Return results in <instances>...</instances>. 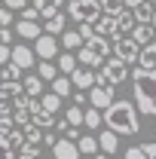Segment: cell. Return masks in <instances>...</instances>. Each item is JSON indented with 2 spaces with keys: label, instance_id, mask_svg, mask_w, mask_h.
<instances>
[{
  "label": "cell",
  "instance_id": "1",
  "mask_svg": "<svg viewBox=\"0 0 156 159\" xmlns=\"http://www.w3.org/2000/svg\"><path fill=\"white\" fill-rule=\"evenodd\" d=\"M101 122L110 129V132H117V135H135L138 129H141V119H138V107L132 101H110L107 107H104V113H101Z\"/></svg>",
  "mask_w": 156,
  "mask_h": 159
},
{
  "label": "cell",
  "instance_id": "2",
  "mask_svg": "<svg viewBox=\"0 0 156 159\" xmlns=\"http://www.w3.org/2000/svg\"><path fill=\"white\" fill-rule=\"evenodd\" d=\"M135 107L147 116H156V70L135 67Z\"/></svg>",
  "mask_w": 156,
  "mask_h": 159
},
{
  "label": "cell",
  "instance_id": "3",
  "mask_svg": "<svg viewBox=\"0 0 156 159\" xmlns=\"http://www.w3.org/2000/svg\"><path fill=\"white\" fill-rule=\"evenodd\" d=\"M129 80V64L122 58H104L101 61V74L95 77V83H110V86H119Z\"/></svg>",
  "mask_w": 156,
  "mask_h": 159
},
{
  "label": "cell",
  "instance_id": "4",
  "mask_svg": "<svg viewBox=\"0 0 156 159\" xmlns=\"http://www.w3.org/2000/svg\"><path fill=\"white\" fill-rule=\"evenodd\" d=\"M67 16L74 21H95L101 16L98 0H67Z\"/></svg>",
  "mask_w": 156,
  "mask_h": 159
},
{
  "label": "cell",
  "instance_id": "5",
  "mask_svg": "<svg viewBox=\"0 0 156 159\" xmlns=\"http://www.w3.org/2000/svg\"><path fill=\"white\" fill-rule=\"evenodd\" d=\"M113 92H117V86H110V83H95V86L89 89V104L98 107V110H104V107L113 101Z\"/></svg>",
  "mask_w": 156,
  "mask_h": 159
},
{
  "label": "cell",
  "instance_id": "6",
  "mask_svg": "<svg viewBox=\"0 0 156 159\" xmlns=\"http://www.w3.org/2000/svg\"><path fill=\"white\" fill-rule=\"evenodd\" d=\"M113 52H117V58H122L126 64H132V61H138L141 46H138L132 37H117V40H113Z\"/></svg>",
  "mask_w": 156,
  "mask_h": 159
},
{
  "label": "cell",
  "instance_id": "7",
  "mask_svg": "<svg viewBox=\"0 0 156 159\" xmlns=\"http://www.w3.org/2000/svg\"><path fill=\"white\" fill-rule=\"evenodd\" d=\"M9 61H12V64H19L21 70H28V67H34V64H37V55H34V49H31V46L19 43V46H9Z\"/></svg>",
  "mask_w": 156,
  "mask_h": 159
},
{
  "label": "cell",
  "instance_id": "8",
  "mask_svg": "<svg viewBox=\"0 0 156 159\" xmlns=\"http://www.w3.org/2000/svg\"><path fill=\"white\" fill-rule=\"evenodd\" d=\"M92 28H95V34H101V37H107V40L122 37V34L117 31V16H107V12H101V16L92 21Z\"/></svg>",
  "mask_w": 156,
  "mask_h": 159
},
{
  "label": "cell",
  "instance_id": "9",
  "mask_svg": "<svg viewBox=\"0 0 156 159\" xmlns=\"http://www.w3.org/2000/svg\"><path fill=\"white\" fill-rule=\"evenodd\" d=\"M34 52H37L43 61H52L55 55H58V40L52 37V34H40V37H37V49H34Z\"/></svg>",
  "mask_w": 156,
  "mask_h": 159
},
{
  "label": "cell",
  "instance_id": "10",
  "mask_svg": "<svg viewBox=\"0 0 156 159\" xmlns=\"http://www.w3.org/2000/svg\"><path fill=\"white\" fill-rule=\"evenodd\" d=\"M52 153H55V159H80V150H77V141L71 138H55V144H52Z\"/></svg>",
  "mask_w": 156,
  "mask_h": 159
},
{
  "label": "cell",
  "instance_id": "11",
  "mask_svg": "<svg viewBox=\"0 0 156 159\" xmlns=\"http://www.w3.org/2000/svg\"><path fill=\"white\" fill-rule=\"evenodd\" d=\"M67 77H71V83H74V89H83V92H86V89L95 86V77H98V74H92V67H77V70L67 74Z\"/></svg>",
  "mask_w": 156,
  "mask_h": 159
},
{
  "label": "cell",
  "instance_id": "12",
  "mask_svg": "<svg viewBox=\"0 0 156 159\" xmlns=\"http://www.w3.org/2000/svg\"><path fill=\"white\" fill-rule=\"evenodd\" d=\"M138 67L156 70V40H150V43L141 46V52H138Z\"/></svg>",
  "mask_w": 156,
  "mask_h": 159
},
{
  "label": "cell",
  "instance_id": "13",
  "mask_svg": "<svg viewBox=\"0 0 156 159\" xmlns=\"http://www.w3.org/2000/svg\"><path fill=\"white\" fill-rule=\"evenodd\" d=\"M98 150L113 156V153L119 150V135H117V132H110V129H104V132L98 135Z\"/></svg>",
  "mask_w": 156,
  "mask_h": 159
},
{
  "label": "cell",
  "instance_id": "14",
  "mask_svg": "<svg viewBox=\"0 0 156 159\" xmlns=\"http://www.w3.org/2000/svg\"><path fill=\"white\" fill-rule=\"evenodd\" d=\"M89 52H95L98 58H107V52H110V40L107 37H101V34H95V37H89L86 43H83Z\"/></svg>",
  "mask_w": 156,
  "mask_h": 159
},
{
  "label": "cell",
  "instance_id": "15",
  "mask_svg": "<svg viewBox=\"0 0 156 159\" xmlns=\"http://www.w3.org/2000/svg\"><path fill=\"white\" fill-rule=\"evenodd\" d=\"M153 25H150V21H138L135 28H132V40H135L138 46H144V43H150V40H153Z\"/></svg>",
  "mask_w": 156,
  "mask_h": 159
},
{
  "label": "cell",
  "instance_id": "16",
  "mask_svg": "<svg viewBox=\"0 0 156 159\" xmlns=\"http://www.w3.org/2000/svg\"><path fill=\"white\" fill-rule=\"evenodd\" d=\"M16 34L25 40H37L40 37V28H37V21H31V19H19L16 21Z\"/></svg>",
  "mask_w": 156,
  "mask_h": 159
},
{
  "label": "cell",
  "instance_id": "17",
  "mask_svg": "<svg viewBox=\"0 0 156 159\" xmlns=\"http://www.w3.org/2000/svg\"><path fill=\"white\" fill-rule=\"evenodd\" d=\"M129 9H132L135 21H150L153 19V0H138L135 6H129Z\"/></svg>",
  "mask_w": 156,
  "mask_h": 159
},
{
  "label": "cell",
  "instance_id": "18",
  "mask_svg": "<svg viewBox=\"0 0 156 159\" xmlns=\"http://www.w3.org/2000/svg\"><path fill=\"white\" fill-rule=\"evenodd\" d=\"M58 37H61V46H64V52H77L80 46H83V37H80V31H67V28H64Z\"/></svg>",
  "mask_w": 156,
  "mask_h": 159
},
{
  "label": "cell",
  "instance_id": "19",
  "mask_svg": "<svg viewBox=\"0 0 156 159\" xmlns=\"http://www.w3.org/2000/svg\"><path fill=\"white\" fill-rule=\"evenodd\" d=\"M74 55H77V64H80V67H101V61H104V58H98L95 52H89L86 46H80Z\"/></svg>",
  "mask_w": 156,
  "mask_h": 159
},
{
  "label": "cell",
  "instance_id": "20",
  "mask_svg": "<svg viewBox=\"0 0 156 159\" xmlns=\"http://www.w3.org/2000/svg\"><path fill=\"white\" fill-rule=\"evenodd\" d=\"M52 92H55V95H58V98L64 101L67 95H71V92H74V83H71V77H64V74H58V77L52 80Z\"/></svg>",
  "mask_w": 156,
  "mask_h": 159
},
{
  "label": "cell",
  "instance_id": "21",
  "mask_svg": "<svg viewBox=\"0 0 156 159\" xmlns=\"http://www.w3.org/2000/svg\"><path fill=\"white\" fill-rule=\"evenodd\" d=\"M55 67H58V74H64V77H67V74H74V70L80 67V64H77V55H74V52H61Z\"/></svg>",
  "mask_w": 156,
  "mask_h": 159
},
{
  "label": "cell",
  "instance_id": "22",
  "mask_svg": "<svg viewBox=\"0 0 156 159\" xmlns=\"http://www.w3.org/2000/svg\"><path fill=\"white\" fill-rule=\"evenodd\" d=\"M40 107H43L46 113H58V107H61V98L55 95V92H43V95H40Z\"/></svg>",
  "mask_w": 156,
  "mask_h": 159
},
{
  "label": "cell",
  "instance_id": "23",
  "mask_svg": "<svg viewBox=\"0 0 156 159\" xmlns=\"http://www.w3.org/2000/svg\"><path fill=\"white\" fill-rule=\"evenodd\" d=\"M21 89H25V95H31V98H40V95H43V80H40V77H25Z\"/></svg>",
  "mask_w": 156,
  "mask_h": 159
},
{
  "label": "cell",
  "instance_id": "24",
  "mask_svg": "<svg viewBox=\"0 0 156 159\" xmlns=\"http://www.w3.org/2000/svg\"><path fill=\"white\" fill-rule=\"evenodd\" d=\"M64 25H67V21H64V12H55L52 19H46V28H43V31L52 34V37H58L61 31H64Z\"/></svg>",
  "mask_w": 156,
  "mask_h": 159
},
{
  "label": "cell",
  "instance_id": "25",
  "mask_svg": "<svg viewBox=\"0 0 156 159\" xmlns=\"http://www.w3.org/2000/svg\"><path fill=\"white\" fill-rule=\"evenodd\" d=\"M77 150H80V156H83V153H92V156H95V153H101V150H98V138H92V135L77 138Z\"/></svg>",
  "mask_w": 156,
  "mask_h": 159
},
{
  "label": "cell",
  "instance_id": "26",
  "mask_svg": "<svg viewBox=\"0 0 156 159\" xmlns=\"http://www.w3.org/2000/svg\"><path fill=\"white\" fill-rule=\"evenodd\" d=\"M37 77H40V80H49V83H52V80L58 77V67H55L52 61H43V58H40V67H37Z\"/></svg>",
  "mask_w": 156,
  "mask_h": 159
},
{
  "label": "cell",
  "instance_id": "27",
  "mask_svg": "<svg viewBox=\"0 0 156 159\" xmlns=\"http://www.w3.org/2000/svg\"><path fill=\"white\" fill-rule=\"evenodd\" d=\"M21 132H25V141H28V144H43V132L37 129V122L21 125Z\"/></svg>",
  "mask_w": 156,
  "mask_h": 159
},
{
  "label": "cell",
  "instance_id": "28",
  "mask_svg": "<svg viewBox=\"0 0 156 159\" xmlns=\"http://www.w3.org/2000/svg\"><path fill=\"white\" fill-rule=\"evenodd\" d=\"M83 125H86V129L101 125V110H98V107H86V110H83Z\"/></svg>",
  "mask_w": 156,
  "mask_h": 159
},
{
  "label": "cell",
  "instance_id": "29",
  "mask_svg": "<svg viewBox=\"0 0 156 159\" xmlns=\"http://www.w3.org/2000/svg\"><path fill=\"white\" fill-rule=\"evenodd\" d=\"M98 3H101V12H107V16H119L126 9V0H98Z\"/></svg>",
  "mask_w": 156,
  "mask_h": 159
},
{
  "label": "cell",
  "instance_id": "30",
  "mask_svg": "<svg viewBox=\"0 0 156 159\" xmlns=\"http://www.w3.org/2000/svg\"><path fill=\"white\" fill-rule=\"evenodd\" d=\"M135 25H138V21H135V16H132V12H126V9H122V12L117 16V31H119V34H122V31H132Z\"/></svg>",
  "mask_w": 156,
  "mask_h": 159
},
{
  "label": "cell",
  "instance_id": "31",
  "mask_svg": "<svg viewBox=\"0 0 156 159\" xmlns=\"http://www.w3.org/2000/svg\"><path fill=\"white\" fill-rule=\"evenodd\" d=\"M64 119H67V125H83V107L80 104H71L64 110Z\"/></svg>",
  "mask_w": 156,
  "mask_h": 159
},
{
  "label": "cell",
  "instance_id": "32",
  "mask_svg": "<svg viewBox=\"0 0 156 159\" xmlns=\"http://www.w3.org/2000/svg\"><path fill=\"white\" fill-rule=\"evenodd\" d=\"M19 77H21V67H19V64H12V61H6L3 70H0V80L6 83V80H19Z\"/></svg>",
  "mask_w": 156,
  "mask_h": 159
},
{
  "label": "cell",
  "instance_id": "33",
  "mask_svg": "<svg viewBox=\"0 0 156 159\" xmlns=\"http://www.w3.org/2000/svg\"><path fill=\"white\" fill-rule=\"evenodd\" d=\"M16 153H19V159H40V150H37V144H28V141L21 144V147L16 150Z\"/></svg>",
  "mask_w": 156,
  "mask_h": 159
},
{
  "label": "cell",
  "instance_id": "34",
  "mask_svg": "<svg viewBox=\"0 0 156 159\" xmlns=\"http://www.w3.org/2000/svg\"><path fill=\"white\" fill-rule=\"evenodd\" d=\"M12 122H16V125H28V122H31L28 107H12Z\"/></svg>",
  "mask_w": 156,
  "mask_h": 159
},
{
  "label": "cell",
  "instance_id": "35",
  "mask_svg": "<svg viewBox=\"0 0 156 159\" xmlns=\"http://www.w3.org/2000/svg\"><path fill=\"white\" fill-rule=\"evenodd\" d=\"M31 122H37V125H55V113H46V110H40L31 116Z\"/></svg>",
  "mask_w": 156,
  "mask_h": 159
},
{
  "label": "cell",
  "instance_id": "36",
  "mask_svg": "<svg viewBox=\"0 0 156 159\" xmlns=\"http://www.w3.org/2000/svg\"><path fill=\"white\" fill-rule=\"evenodd\" d=\"M6 141H9V147H12V150H19L21 144H25V132H21V129H12V132L6 135Z\"/></svg>",
  "mask_w": 156,
  "mask_h": 159
},
{
  "label": "cell",
  "instance_id": "37",
  "mask_svg": "<svg viewBox=\"0 0 156 159\" xmlns=\"http://www.w3.org/2000/svg\"><path fill=\"white\" fill-rule=\"evenodd\" d=\"M0 159H16V150L9 147L6 135H0Z\"/></svg>",
  "mask_w": 156,
  "mask_h": 159
},
{
  "label": "cell",
  "instance_id": "38",
  "mask_svg": "<svg viewBox=\"0 0 156 159\" xmlns=\"http://www.w3.org/2000/svg\"><path fill=\"white\" fill-rule=\"evenodd\" d=\"M9 25H12V9L0 3V28H9Z\"/></svg>",
  "mask_w": 156,
  "mask_h": 159
},
{
  "label": "cell",
  "instance_id": "39",
  "mask_svg": "<svg viewBox=\"0 0 156 159\" xmlns=\"http://www.w3.org/2000/svg\"><path fill=\"white\" fill-rule=\"evenodd\" d=\"M126 159H147V153H144V147L138 144V147H129V150H126Z\"/></svg>",
  "mask_w": 156,
  "mask_h": 159
},
{
  "label": "cell",
  "instance_id": "40",
  "mask_svg": "<svg viewBox=\"0 0 156 159\" xmlns=\"http://www.w3.org/2000/svg\"><path fill=\"white\" fill-rule=\"evenodd\" d=\"M55 12H58V6H52V3H43V6H40V19H43V21L52 19Z\"/></svg>",
  "mask_w": 156,
  "mask_h": 159
},
{
  "label": "cell",
  "instance_id": "41",
  "mask_svg": "<svg viewBox=\"0 0 156 159\" xmlns=\"http://www.w3.org/2000/svg\"><path fill=\"white\" fill-rule=\"evenodd\" d=\"M16 129V122H12V116H0V135H9Z\"/></svg>",
  "mask_w": 156,
  "mask_h": 159
},
{
  "label": "cell",
  "instance_id": "42",
  "mask_svg": "<svg viewBox=\"0 0 156 159\" xmlns=\"http://www.w3.org/2000/svg\"><path fill=\"white\" fill-rule=\"evenodd\" d=\"M19 12H21V19H31V21L40 19V9H37V6H25V9H19Z\"/></svg>",
  "mask_w": 156,
  "mask_h": 159
},
{
  "label": "cell",
  "instance_id": "43",
  "mask_svg": "<svg viewBox=\"0 0 156 159\" xmlns=\"http://www.w3.org/2000/svg\"><path fill=\"white\" fill-rule=\"evenodd\" d=\"M28 3H31V0H3V6H9L12 12H19V9H25Z\"/></svg>",
  "mask_w": 156,
  "mask_h": 159
},
{
  "label": "cell",
  "instance_id": "44",
  "mask_svg": "<svg viewBox=\"0 0 156 159\" xmlns=\"http://www.w3.org/2000/svg\"><path fill=\"white\" fill-rule=\"evenodd\" d=\"M6 61H9V46H6V43H0V67H3Z\"/></svg>",
  "mask_w": 156,
  "mask_h": 159
},
{
  "label": "cell",
  "instance_id": "45",
  "mask_svg": "<svg viewBox=\"0 0 156 159\" xmlns=\"http://www.w3.org/2000/svg\"><path fill=\"white\" fill-rule=\"evenodd\" d=\"M9 40H12V28H0V43L9 46Z\"/></svg>",
  "mask_w": 156,
  "mask_h": 159
},
{
  "label": "cell",
  "instance_id": "46",
  "mask_svg": "<svg viewBox=\"0 0 156 159\" xmlns=\"http://www.w3.org/2000/svg\"><path fill=\"white\" fill-rule=\"evenodd\" d=\"M64 138H71V141H77V138H80V132H77V125H67V129H64Z\"/></svg>",
  "mask_w": 156,
  "mask_h": 159
},
{
  "label": "cell",
  "instance_id": "47",
  "mask_svg": "<svg viewBox=\"0 0 156 159\" xmlns=\"http://www.w3.org/2000/svg\"><path fill=\"white\" fill-rule=\"evenodd\" d=\"M144 147V153H147V159H156V144H141Z\"/></svg>",
  "mask_w": 156,
  "mask_h": 159
},
{
  "label": "cell",
  "instance_id": "48",
  "mask_svg": "<svg viewBox=\"0 0 156 159\" xmlns=\"http://www.w3.org/2000/svg\"><path fill=\"white\" fill-rule=\"evenodd\" d=\"M74 104H80V107L86 104V92H83V89H77V92H74Z\"/></svg>",
  "mask_w": 156,
  "mask_h": 159
},
{
  "label": "cell",
  "instance_id": "49",
  "mask_svg": "<svg viewBox=\"0 0 156 159\" xmlns=\"http://www.w3.org/2000/svg\"><path fill=\"white\" fill-rule=\"evenodd\" d=\"M43 144L52 147V144H55V132H46V135H43Z\"/></svg>",
  "mask_w": 156,
  "mask_h": 159
},
{
  "label": "cell",
  "instance_id": "50",
  "mask_svg": "<svg viewBox=\"0 0 156 159\" xmlns=\"http://www.w3.org/2000/svg\"><path fill=\"white\" fill-rule=\"evenodd\" d=\"M150 25H153V31H156V3H153V19H150Z\"/></svg>",
  "mask_w": 156,
  "mask_h": 159
},
{
  "label": "cell",
  "instance_id": "51",
  "mask_svg": "<svg viewBox=\"0 0 156 159\" xmlns=\"http://www.w3.org/2000/svg\"><path fill=\"white\" fill-rule=\"evenodd\" d=\"M46 3H52V6H61V3H67V0H46Z\"/></svg>",
  "mask_w": 156,
  "mask_h": 159
},
{
  "label": "cell",
  "instance_id": "52",
  "mask_svg": "<svg viewBox=\"0 0 156 159\" xmlns=\"http://www.w3.org/2000/svg\"><path fill=\"white\" fill-rule=\"evenodd\" d=\"M95 159H107V153H95Z\"/></svg>",
  "mask_w": 156,
  "mask_h": 159
},
{
  "label": "cell",
  "instance_id": "53",
  "mask_svg": "<svg viewBox=\"0 0 156 159\" xmlns=\"http://www.w3.org/2000/svg\"><path fill=\"white\" fill-rule=\"evenodd\" d=\"M135 3H138V0H126V6H135Z\"/></svg>",
  "mask_w": 156,
  "mask_h": 159
},
{
  "label": "cell",
  "instance_id": "54",
  "mask_svg": "<svg viewBox=\"0 0 156 159\" xmlns=\"http://www.w3.org/2000/svg\"><path fill=\"white\" fill-rule=\"evenodd\" d=\"M0 3H3V0H0Z\"/></svg>",
  "mask_w": 156,
  "mask_h": 159
}]
</instances>
